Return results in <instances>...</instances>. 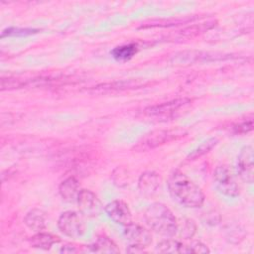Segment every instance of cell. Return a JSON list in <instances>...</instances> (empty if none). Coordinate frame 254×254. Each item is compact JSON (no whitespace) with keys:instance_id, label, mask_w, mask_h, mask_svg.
Returning <instances> with one entry per match:
<instances>
[{"instance_id":"1","label":"cell","mask_w":254,"mask_h":254,"mask_svg":"<svg viewBox=\"0 0 254 254\" xmlns=\"http://www.w3.org/2000/svg\"><path fill=\"white\" fill-rule=\"evenodd\" d=\"M168 190L175 201L184 207H201L205 196L201 189L181 171H174L168 179Z\"/></svg>"},{"instance_id":"18","label":"cell","mask_w":254,"mask_h":254,"mask_svg":"<svg viewBox=\"0 0 254 254\" xmlns=\"http://www.w3.org/2000/svg\"><path fill=\"white\" fill-rule=\"evenodd\" d=\"M138 52V48L135 44H126L114 48L111 51V56L118 62H126L132 59Z\"/></svg>"},{"instance_id":"10","label":"cell","mask_w":254,"mask_h":254,"mask_svg":"<svg viewBox=\"0 0 254 254\" xmlns=\"http://www.w3.org/2000/svg\"><path fill=\"white\" fill-rule=\"evenodd\" d=\"M104 211L107 216L117 224L126 226L132 222V214L127 203L116 199L108 202L104 206Z\"/></svg>"},{"instance_id":"24","label":"cell","mask_w":254,"mask_h":254,"mask_svg":"<svg viewBox=\"0 0 254 254\" xmlns=\"http://www.w3.org/2000/svg\"><path fill=\"white\" fill-rule=\"evenodd\" d=\"M76 251L77 250L72 245H65V246H63V248L61 249V252H64V253H73Z\"/></svg>"},{"instance_id":"3","label":"cell","mask_w":254,"mask_h":254,"mask_svg":"<svg viewBox=\"0 0 254 254\" xmlns=\"http://www.w3.org/2000/svg\"><path fill=\"white\" fill-rule=\"evenodd\" d=\"M187 132L181 128L176 129H160L154 130L142 137L133 147L136 152H146L153 150L161 145L169 143L173 140L180 139L186 136Z\"/></svg>"},{"instance_id":"11","label":"cell","mask_w":254,"mask_h":254,"mask_svg":"<svg viewBox=\"0 0 254 254\" xmlns=\"http://www.w3.org/2000/svg\"><path fill=\"white\" fill-rule=\"evenodd\" d=\"M144 85H145V82L139 79H125V80H118L111 83H104V84L94 86L92 88V91L96 93H109L114 91H122L126 89L139 88Z\"/></svg>"},{"instance_id":"2","label":"cell","mask_w":254,"mask_h":254,"mask_svg":"<svg viewBox=\"0 0 254 254\" xmlns=\"http://www.w3.org/2000/svg\"><path fill=\"white\" fill-rule=\"evenodd\" d=\"M144 218L152 230L163 236H174L179 229L174 213L161 202L150 204L145 210Z\"/></svg>"},{"instance_id":"14","label":"cell","mask_w":254,"mask_h":254,"mask_svg":"<svg viewBox=\"0 0 254 254\" xmlns=\"http://www.w3.org/2000/svg\"><path fill=\"white\" fill-rule=\"evenodd\" d=\"M46 213L43 210L33 208L27 212L24 222L30 229L40 232L46 228Z\"/></svg>"},{"instance_id":"16","label":"cell","mask_w":254,"mask_h":254,"mask_svg":"<svg viewBox=\"0 0 254 254\" xmlns=\"http://www.w3.org/2000/svg\"><path fill=\"white\" fill-rule=\"evenodd\" d=\"M59 241V237L54 236L51 233L47 232H37L35 235H33L30 238V243L33 247L43 249V250H49L55 243Z\"/></svg>"},{"instance_id":"22","label":"cell","mask_w":254,"mask_h":254,"mask_svg":"<svg viewBox=\"0 0 254 254\" xmlns=\"http://www.w3.org/2000/svg\"><path fill=\"white\" fill-rule=\"evenodd\" d=\"M195 224L192 220H187L183 226V229H182V232H181V235L183 237H185L186 239H189L190 237H192V235L194 234L195 232Z\"/></svg>"},{"instance_id":"23","label":"cell","mask_w":254,"mask_h":254,"mask_svg":"<svg viewBox=\"0 0 254 254\" xmlns=\"http://www.w3.org/2000/svg\"><path fill=\"white\" fill-rule=\"evenodd\" d=\"M188 247H189L190 253H209L210 252L208 247L200 241H193L190 245H188Z\"/></svg>"},{"instance_id":"19","label":"cell","mask_w":254,"mask_h":254,"mask_svg":"<svg viewBox=\"0 0 254 254\" xmlns=\"http://www.w3.org/2000/svg\"><path fill=\"white\" fill-rule=\"evenodd\" d=\"M218 143V139L217 138H209L206 141H204L202 144H200L195 150H193L188 157L187 159L189 161L190 160H195L198 159L199 157L205 155L206 153H208L216 144Z\"/></svg>"},{"instance_id":"4","label":"cell","mask_w":254,"mask_h":254,"mask_svg":"<svg viewBox=\"0 0 254 254\" xmlns=\"http://www.w3.org/2000/svg\"><path fill=\"white\" fill-rule=\"evenodd\" d=\"M213 182L217 190L228 197H236L240 193L239 186L232 172L225 165H220L215 168Z\"/></svg>"},{"instance_id":"7","label":"cell","mask_w":254,"mask_h":254,"mask_svg":"<svg viewBox=\"0 0 254 254\" xmlns=\"http://www.w3.org/2000/svg\"><path fill=\"white\" fill-rule=\"evenodd\" d=\"M60 231L70 238H78L85 231V224L82 217L71 210L63 212L58 219Z\"/></svg>"},{"instance_id":"13","label":"cell","mask_w":254,"mask_h":254,"mask_svg":"<svg viewBox=\"0 0 254 254\" xmlns=\"http://www.w3.org/2000/svg\"><path fill=\"white\" fill-rule=\"evenodd\" d=\"M80 190L79 183L74 177L66 178L59 186V193L63 200L66 202L76 201Z\"/></svg>"},{"instance_id":"8","label":"cell","mask_w":254,"mask_h":254,"mask_svg":"<svg viewBox=\"0 0 254 254\" xmlns=\"http://www.w3.org/2000/svg\"><path fill=\"white\" fill-rule=\"evenodd\" d=\"M76 202L80 213L88 217L98 216L103 210L101 201L89 190H81Z\"/></svg>"},{"instance_id":"17","label":"cell","mask_w":254,"mask_h":254,"mask_svg":"<svg viewBox=\"0 0 254 254\" xmlns=\"http://www.w3.org/2000/svg\"><path fill=\"white\" fill-rule=\"evenodd\" d=\"M89 252H96V253H119V248L117 245L108 237L100 236L96 239V241L88 245Z\"/></svg>"},{"instance_id":"5","label":"cell","mask_w":254,"mask_h":254,"mask_svg":"<svg viewBox=\"0 0 254 254\" xmlns=\"http://www.w3.org/2000/svg\"><path fill=\"white\" fill-rule=\"evenodd\" d=\"M123 234L129 243L128 252H142L145 247L152 243L151 233L143 226L133 222L125 226Z\"/></svg>"},{"instance_id":"6","label":"cell","mask_w":254,"mask_h":254,"mask_svg":"<svg viewBox=\"0 0 254 254\" xmlns=\"http://www.w3.org/2000/svg\"><path fill=\"white\" fill-rule=\"evenodd\" d=\"M190 103L189 98H178L154 106H150L145 109L144 113L149 117L169 119L179 115L182 110L186 109Z\"/></svg>"},{"instance_id":"12","label":"cell","mask_w":254,"mask_h":254,"mask_svg":"<svg viewBox=\"0 0 254 254\" xmlns=\"http://www.w3.org/2000/svg\"><path fill=\"white\" fill-rule=\"evenodd\" d=\"M160 176L152 171H147L141 174L138 180V189L145 196L153 195L160 187Z\"/></svg>"},{"instance_id":"9","label":"cell","mask_w":254,"mask_h":254,"mask_svg":"<svg viewBox=\"0 0 254 254\" xmlns=\"http://www.w3.org/2000/svg\"><path fill=\"white\" fill-rule=\"evenodd\" d=\"M253 159V148L250 145L244 146L237 157V172L240 178L248 184H252L254 179Z\"/></svg>"},{"instance_id":"20","label":"cell","mask_w":254,"mask_h":254,"mask_svg":"<svg viewBox=\"0 0 254 254\" xmlns=\"http://www.w3.org/2000/svg\"><path fill=\"white\" fill-rule=\"evenodd\" d=\"M38 30L36 29H21V28H9L2 32L1 38L5 36H27L31 34L37 33Z\"/></svg>"},{"instance_id":"15","label":"cell","mask_w":254,"mask_h":254,"mask_svg":"<svg viewBox=\"0 0 254 254\" xmlns=\"http://www.w3.org/2000/svg\"><path fill=\"white\" fill-rule=\"evenodd\" d=\"M156 251L160 253H190L188 245L174 239H165L159 242L156 246Z\"/></svg>"},{"instance_id":"21","label":"cell","mask_w":254,"mask_h":254,"mask_svg":"<svg viewBox=\"0 0 254 254\" xmlns=\"http://www.w3.org/2000/svg\"><path fill=\"white\" fill-rule=\"evenodd\" d=\"M252 129H253V120L252 118H250L249 120H245L236 124L233 127V132L235 134H246L250 132Z\"/></svg>"}]
</instances>
